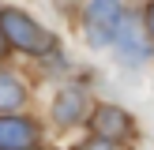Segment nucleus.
Returning <instances> with one entry per match:
<instances>
[{
    "instance_id": "obj_9",
    "label": "nucleus",
    "mask_w": 154,
    "mask_h": 150,
    "mask_svg": "<svg viewBox=\"0 0 154 150\" xmlns=\"http://www.w3.org/2000/svg\"><path fill=\"white\" fill-rule=\"evenodd\" d=\"M147 30H150V34H154V4L147 8Z\"/></svg>"
},
{
    "instance_id": "obj_6",
    "label": "nucleus",
    "mask_w": 154,
    "mask_h": 150,
    "mask_svg": "<svg viewBox=\"0 0 154 150\" xmlns=\"http://www.w3.org/2000/svg\"><path fill=\"white\" fill-rule=\"evenodd\" d=\"M83 112H87V98H83V90L68 86L57 94V101H53V120L57 124H79Z\"/></svg>"
},
{
    "instance_id": "obj_4",
    "label": "nucleus",
    "mask_w": 154,
    "mask_h": 150,
    "mask_svg": "<svg viewBox=\"0 0 154 150\" xmlns=\"http://www.w3.org/2000/svg\"><path fill=\"white\" fill-rule=\"evenodd\" d=\"M38 142V128L26 116H4L0 120V150H30Z\"/></svg>"
},
{
    "instance_id": "obj_3",
    "label": "nucleus",
    "mask_w": 154,
    "mask_h": 150,
    "mask_svg": "<svg viewBox=\"0 0 154 150\" xmlns=\"http://www.w3.org/2000/svg\"><path fill=\"white\" fill-rule=\"evenodd\" d=\"M90 124H94L98 139H105V142H113V139H128V135H132V116H128L124 109H117V105H98Z\"/></svg>"
},
{
    "instance_id": "obj_1",
    "label": "nucleus",
    "mask_w": 154,
    "mask_h": 150,
    "mask_svg": "<svg viewBox=\"0 0 154 150\" xmlns=\"http://www.w3.org/2000/svg\"><path fill=\"white\" fill-rule=\"evenodd\" d=\"M0 34H4V41L11 49L34 52V56H42V52L53 49V34L42 22H34L26 11H19V8H4L0 11Z\"/></svg>"
},
{
    "instance_id": "obj_7",
    "label": "nucleus",
    "mask_w": 154,
    "mask_h": 150,
    "mask_svg": "<svg viewBox=\"0 0 154 150\" xmlns=\"http://www.w3.org/2000/svg\"><path fill=\"white\" fill-rule=\"evenodd\" d=\"M23 101H26V90H23V82L0 71V112H11V109H19Z\"/></svg>"
},
{
    "instance_id": "obj_2",
    "label": "nucleus",
    "mask_w": 154,
    "mask_h": 150,
    "mask_svg": "<svg viewBox=\"0 0 154 150\" xmlns=\"http://www.w3.org/2000/svg\"><path fill=\"white\" fill-rule=\"evenodd\" d=\"M120 22H124V8H120V0H90V4H87V15H83L87 41L94 45V49L113 45Z\"/></svg>"
},
{
    "instance_id": "obj_5",
    "label": "nucleus",
    "mask_w": 154,
    "mask_h": 150,
    "mask_svg": "<svg viewBox=\"0 0 154 150\" xmlns=\"http://www.w3.org/2000/svg\"><path fill=\"white\" fill-rule=\"evenodd\" d=\"M113 41L120 45V60L124 64H143V60H150V41L143 38V30L135 26V22H120V30H117V38Z\"/></svg>"
},
{
    "instance_id": "obj_10",
    "label": "nucleus",
    "mask_w": 154,
    "mask_h": 150,
    "mask_svg": "<svg viewBox=\"0 0 154 150\" xmlns=\"http://www.w3.org/2000/svg\"><path fill=\"white\" fill-rule=\"evenodd\" d=\"M4 52H8V41H4V34H0V56H4Z\"/></svg>"
},
{
    "instance_id": "obj_8",
    "label": "nucleus",
    "mask_w": 154,
    "mask_h": 150,
    "mask_svg": "<svg viewBox=\"0 0 154 150\" xmlns=\"http://www.w3.org/2000/svg\"><path fill=\"white\" fill-rule=\"evenodd\" d=\"M79 150H113V146H109V142H105V139H94V142H83Z\"/></svg>"
}]
</instances>
